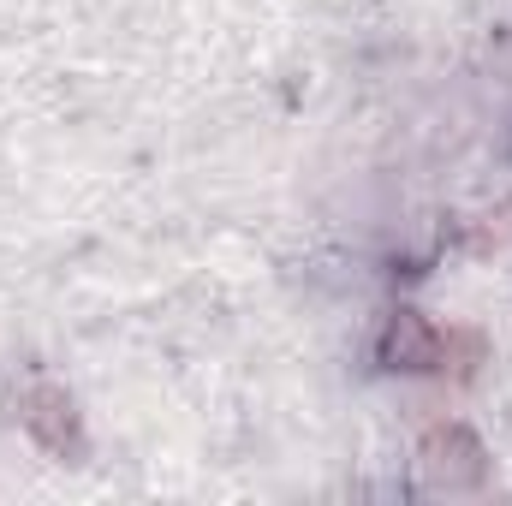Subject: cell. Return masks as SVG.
Masks as SVG:
<instances>
[{
  "mask_svg": "<svg viewBox=\"0 0 512 506\" xmlns=\"http://www.w3.org/2000/svg\"><path fill=\"white\" fill-rule=\"evenodd\" d=\"M24 429L36 435V447L42 453H54V459H78L84 453V429H78V405H72V393L66 387H30L24 393Z\"/></svg>",
  "mask_w": 512,
  "mask_h": 506,
  "instance_id": "3957f363",
  "label": "cell"
},
{
  "mask_svg": "<svg viewBox=\"0 0 512 506\" xmlns=\"http://www.w3.org/2000/svg\"><path fill=\"white\" fill-rule=\"evenodd\" d=\"M453 334H441L435 322H423L417 310H399V316H387L382 328V364L387 370H411V376H441L447 364H453Z\"/></svg>",
  "mask_w": 512,
  "mask_h": 506,
  "instance_id": "7a4b0ae2",
  "label": "cell"
},
{
  "mask_svg": "<svg viewBox=\"0 0 512 506\" xmlns=\"http://www.w3.org/2000/svg\"><path fill=\"white\" fill-rule=\"evenodd\" d=\"M417 477L435 495H471L489 483V453L465 423H435L417 441Z\"/></svg>",
  "mask_w": 512,
  "mask_h": 506,
  "instance_id": "6da1fadb",
  "label": "cell"
}]
</instances>
